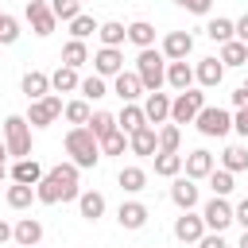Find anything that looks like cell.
<instances>
[{
    "label": "cell",
    "instance_id": "f1b7e54d",
    "mask_svg": "<svg viewBox=\"0 0 248 248\" xmlns=\"http://www.w3.org/2000/svg\"><path fill=\"white\" fill-rule=\"evenodd\" d=\"M128 43L140 46V50L155 46V27H151L147 19H132V23H128Z\"/></svg>",
    "mask_w": 248,
    "mask_h": 248
},
{
    "label": "cell",
    "instance_id": "d6a6232c",
    "mask_svg": "<svg viewBox=\"0 0 248 248\" xmlns=\"http://www.w3.org/2000/svg\"><path fill=\"white\" fill-rule=\"evenodd\" d=\"M81 85V78H78V70H70V66H58L54 74H50V93H74Z\"/></svg>",
    "mask_w": 248,
    "mask_h": 248
},
{
    "label": "cell",
    "instance_id": "5bb4252c",
    "mask_svg": "<svg viewBox=\"0 0 248 248\" xmlns=\"http://www.w3.org/2000/svg\"><path fill=\"white\" fill-rule=\"evenodd\" d=\"M174 186H170V202L186 213V209H194L198 202H202V194H198V182L194 178H186V174H178V178H170Z\"/></svg>",
    "mask_w": 248,
    "mask_h": 248
},
{
    "label": "cell",
    "instance_id": "277c9868",
    "mask_svg": "<svg viewBox=\"0 0 248 248\" xmlns=\"http://www.w3.org/2000/svg\"><path fill=\"white\" fill-rule=\"evenodd\" d=\"M4 143L12 159H31V124L23 116H8L4 120Z\"/></svg>",
    "mask_w": 248,
    "mask_h": 248
},
{
    "label": "cell",
    "instance_id": "74e56055",
    "mask_svg": "<svg viewBox=\"0 0 248 248\" xmlns=\"http://www.w3.org/2000/svg\"><path fill=\"white\" fill-rule=\"evenodd\" d=\"M205 35L217 43V46H225V43H232V19H225V16H213L209 23H205Z\"/></svg>",
    "mask_w": 248,
    "mask_h": 248
},
{
    "label": "cell",
    "instance_id": "bcb514c9",
    "mask_svg": "<svg viewBox=\"0 0 248 248\" xmlns=\"http://www.w3.org/2000/svg\"><path fill=\"white\" fill-rule=\"evenodd\" d=\"M178 8H186V12H194V16H209V8H213V0H174Z\"/></svg>",
    "mask_w": 248,
    "mask_h": 248
},
{
    "label": "cell",
    "instance_id": "7bdbcfd3",
    "mask_svg": "<svg viewBox=\"0 0 248 248\" xmlns=\"http://www.w3.org/2000/svg\"><path fill=\"white\" fill-rule=\"evenodd\" d=\"M50 12H54V19L70 23V19L81 16V0H50Z\"/></svg>",
    "mask_w": 248,
    "mask_h": 248
},
{
    "label": "cell",
    "instance_id": "db71d44e",
    "mask_svg": "<svg viewBox=\"0 0 248 248\" xmlns=\"http://www.w3.org/2000/svg\"><path fill=\"white\" fill-rule=\"evenodd\" d=\"M0 163H8V143L0 140Z\"/></svg>",
    "mask_w": 248,
    "mask_h": 248
},
{
    "label": "cell",
    "instance_id": "484cf974",
    "mask_svg": "<svg viewBox=\"0 0 248 248\" xmlns=\"http://www.w3.org/2000/svg\"><path fill=\"white\" fill-rule=\"evenodd\" d=\"M151 159H155V174L159 178H178L182 174V155L178 151H155Z\"/></svg>",
    "mask_w": 248,
    "mask_h": 248
},
{
    "label": "cell",
    "instance_id": "7402d4cb",
    "mask_svg": "<svg viewBox=\"0 0 248 248\" xmlns=\"http://www.w3.org/2000/svg\"><path fill=\"white\" fill-rule=\"evenodd\" d=\"M43 174H46V170H43L35 159H16L12 170H8V178H12V182H23V186H39Z\"/></svg>",
    "mask_w": 248,
    "mask_h": 248
},
{
    "label": "cell",
    "instance_id": "d4e9b609",
    "mask_svg": "<svg viewBox=\"0 0 248 248\" xmlns=\"http://www.w3.org/2000/svg\"><path fill=\"white\" fill-rule=\"evenodd\" d=\"M221 170H229V174L248 170V147H244V143H229V147L221 151Z\"/></svg>",
    "mask_w": 248,
    "mask_h": 248
},
{
    "label": "cell",
    "instance_id": "f5cc1de1",
    "mask_svg": "<svg viewBox=\"0 0 248 248\" xmlns=\"http://www.w3.org/2000/svg\"><path fill=\"white\" fill-rule=\"evenodd\" d=\"M8 240H12V225L0 217V244H8Z\"/></svg>",
    "mask_w": 248,
    "mask_h": 248
},
{
    "label": "cell",
    "instance_id": "30bf717a",
    "mask_svg": "<svg viewBox=\"0 0 248 248\" xmlns=\"http://www.w3.org/2000/svg\"><path fill=\"white\" fill-rule=\"evenodd\" d=\"M174 236H178L182 244H198V240L205 236V221H202V213H194V209L178 213V217H174Z\"/></svg>",
    "mask_w": 248,
    "mask_h": 248
},
{
    "label": "cell",
    "instance_id": "d6986e66",
    "mask_svg": "<svg viewBox=\"0 0 248 248\" xmlns=\"http://www.w3.org/2000/svg\"><path fill=\"white\" fill-rule=\"evenodd\" d=\"M62 190H66V202H78V194H81V186H78V167L74 163H58V167H50L46 170Z\"/></svg>",
    "mask_w": 248,
    "mask_h": 248
},
{
    "label": "cell",
    "instance_id": "9c48e42d",
    "mask_svg": "<svg viewBox=\"0 0 248 248\" xmlns=\"http://www.w3.org/2000/svg\"><path fill=\"white\" fill-rule=\"evenodd\" d=\"M190 50H194V35H190V31H167V35H163L159 54H163L167 62H182V58H190Z\"/></svg>",
    "mask_w": 248,
    "mask_h": 248
},
{
    "label": "cell",
    "instance_id": "9f6ffc18",
    "mask_svg": "<svg viewBox=\"0 0 248 248\" xmlns=\"http://www.w3.org/2000/svg\"><path fill=\"white\" fill-rule=\"evenodd\" d=\"M4 178H8V167H4V163H0V182H4Z\"/></svg>",
    "mask_w": 248,
    "mask_h": 248
},
{
    "label": "cell",
    "instance_id": "4dcf8cb0",
    "mask_svg": "<svg viewBox=\"0 0 248 248\" xmlns=\"http://www.w3.org/2000/svg\"><path fill=\"white\" fill-rule=\"evenodd\" d=\"M35 202H43V205H58V202H66V190H62L50 174H43L39 186H35Z\"/></svg>",
    "mask_w": 248,
    "mask_h": 248
},
{
    "label": "cell",
    "instance_id": "f907efd6",
    "mask_svg": "<svg viewBox=\"0 0 248 248\" xmlns=\"http://www.w3.org/2000/svg\"><path fill=\"white\" fill-rule=\"evenodd\" d=\"M232 128L248 140V108H236V116H232Z\"/></svg>",
    "mask_w": 248,
    "mask_h": 248
},
{
    "label": "cell",
    "instance_id": "6da1fadb",
    "mask_svg": "<svg viewBox=\"0 0 248 248\" xmlns=\"http://www.w3.org/2000/svg\"><path fill=\"white\" fill-rule=\"evenodd\" d=\"M66 155H70V163L78 170H93L101 163V143L93 140L89 128H70L66 132Z\"/></svg>",
    "mask_w": 248,
    "mask_h": 248
},
{
    "label": "cell",
    "instance_id": "4316f807",
    "mask_svg": "<svg viewBox=\"0 0 248 248\" xmlns=\"http://www.w3.org/2000/svg\"><path fill=\"white\" fill-rule=\"evenodd\" d=\"M116 182H120L124 194H140V190H147V170L143 167H120Z\"/></svg>",
    "mask_w": 248,
    "mask_h": 248
},
{
    "label": "cell",
    "instance_id": "e575fe53",
    "mask_svg": "<svg viewBox=\"0 0 248 248\" xmlns=\"http://www.w3.org/2000/svg\"><path fill=\"white\" fill-rule=\"evenodd\" d=\"M85 128H89V132H93V140L101 143L105 136H112V132H116V116H112V112H105V108H97V112L89 116V124H85Z\"/></svg>",
    "mask_w": 248,
    "mask_h": 248
},
{
    "label": "cell",
    "instance_id": "8d00e7d4",
    "mask_svg": "<svg viewBox=\"0 0 248 248\" xmlns=\"http://www.w3.org/2000/svg\"><path fill=\"white\" fill-rule=\"evenodd\" d=\"M217 62H221L225 70H229V66H248V46L232 39V43H225V46H221V54H217Z\"/></svg>",
    "mask_w": 248,
    "mask_h": 248
},
{
    "label": "cell",
    "instance_id": "52a82bcc",
    "mask_svg": "<svg viewBox=\"0 0 248 248\" xmlns=\"http://www.w3.org/2000/svg\"><path fill=\"white\" fill-rule=\"evenodd\" d=\"M23 16H27L31 31H35L39 39H46V35L58 27V19H54V12H50V0H27V4H23Z\"/></svg>",
    "mask_w": 248,
    "mask_h": 248
},
{
    "label": "cell",
    "instance_id": "f6af8a7d",
    "mask_svg": "<svg viewBox=\"0 0 248 248\" xmlns=\"http://www.w3.org/2000/svg\"><path fill=\"white\" fill-rule=\"evenodd\" d=\"M124 151H128V136H124L120 128H116L112 136L101 140V155H124Z\"/></svg>",
    "mask_w": 248,
    "mask_h": 248
},
{
    "label": "cell",
    "instance_id": "60d3db41",
    "mask_svg": "<svg viewBox=\"0 0 248 248\" xmlns=\"http://www.w3.org/2000/svg\"><path fill=\"white\" fill-rule=\"evenodd\" d=\"M78 93H81V101H101V97H108V85H105V78L89 74V78H81Z\"/></svg>",
    "mask_w": 248,
    "mask_h": 248
},
{
    "label": "cell",
    "instance_id": "f35d334b",
    "mask_svg": "<svg viewBox=\"0 0 248 248\" xmlns=\"http://www.w3.org/2000/svg\"><path fill=\"white\" fill-rule=\"evenodd\" d=\"M155 140H159V151H178V143H182V128L167 120V124L155 128Z\"/></svg>",
    "mask_w": 248,
    "mask_h": 248
},
{
    "label": "cell",
    "instance_id": "7c38bea8",
    "mask_svg": "<svg viewBox=\"0 0 248 248\" xmlns=\"http://www.w3.org/2000/svg\"><path fill=\"white\" fill-rule=\"evenodd\" d=\"M12 240H16L19 248H39V244H43V221H39V217H19V221L12 225Z\"/></svg>",
    "mask_w": 248,
    "mask_h": 248
},
{
    "label": "cell",
    "instance_id": "ffe728a7",
    "mask_svg": "<svg viewBox=\"0 0 248 248\" xmlns=\"http://www.w3.org/2000/svg\"><path fill=\"white\" fill-rule=\"evenodd\" d=\"M167 85L174 89V93H186V89H194V66L182 58V62H167Z\"/></svg>",
    "mask_w": 248,
    "mask_h": 248
},
{
    "label": "cell",
    "instance_id": "ee69618b",
    "mask_svg": "<svg viewBox=\"0 0 248 248\" xmlns=\"http://www.w3.org/2000/svg\"><path fill=\"white\" fill-rule=\"evenodd\" d=\"M16 39H19V19L8 16V12H0V46H12Z\"/></svg>",
    "mask_w": 248,
    "mask_h": 248
},
{
    "label": "cell",
    "instance_id": "44dd1931",
    "mask_svg": "<svg viewBox=\"0 0 248 248\" xmlns=\"http://www.w3.org/2000/svg\"><path fill=\"white\" fill-rule=\"evenodd\" d=\"M19 89H23L27 101H43V97L50 93V74H43V70H27L23 81H19Z\"/></svg>",
    "mask_w": 248,
    "mask_h": 248
},
{
    "label": "cell",
    "instance_id": "ba28073f",
    "mask_svg": "<svg viewBox=\"0 0 248 248\" xmlns=\"http://www.w3.org/2000/svg\"><path fill=\"white\" fill-rule=\"evenodd\" d=\"M202 221H205V232H225L232 225V205L229 198H209L202 205Z\"/></svg>",
    "mask_w": 248,
    "mask_h": 248
},
{
    "label": "cell",
    "instance_id": "8992f818",
    "mask_svg": "<svg viewBox=\"0 0 248 248\" xmlns=\"http://www.w3.org/2000/svg\"><path fill=\"white\" fill-rule=\"evenodd\" d=\"M27 105H31V108H27L23 120H27L31 128H50V124L62 116V97H58V93H46L43 101H27Z\"/></svg>",
    "mask_w": 248,
    "mask_h": 248
},
{
    "label": "cell",
    "instance_id": "680465c9",
    "mask_svg": "<svg viewBox=\"0 0 248 248\" xmlns=\"http://www.w3.org/2000/svg\"><path fill=\"white\" fill-rule=\"evenodd\" d=\"M23 4H27V0H23Z\"/></svg>",
    "mask_w": 248,
    "mask_h": 248
},
{
    "label": "cell",
    "instance_id": "d590c367",
    "mask_svg": "<svg viewBox=\"0 0 248 248\" xmlns=\"http://www.w3.org/2000/svg\"><path fill=\"white\" fill-rule=\"evenodd\" d=\"M89 62V46L85 43H78V39H70L66 46H62V66H70V70H81Z\"/></svg>",
    "mask_w": 248,
    "mask_h": 248
},
{
    "label": "cell",
    "instance_id": "8fae6325",
    "mask_svg": "<svg viewBox=\"0 0 248 248\" xmlns=\"http://www.w3.org/2000/svg\"><path fill=\"white\" fill-rule=\"evenodd\" d=\"M120 70H124V50L120 46H101L93 54V74L97 78H116Z\"/></svg>",
    "mask_w": 248,
    "mask_h": 248
},
{
    "label": "cell",
    "instance_id": "cb8c5ba5",
    "mask_svg": "<svg viewBox=\"0 0 248 248\" xmlns=\"http://www.w3.org/2000/svg\"><path fill=\"white\" fill-rule=\"evenodd\" d=\"M128 147H132V155H155V151H159L155 128H151V124H143L140 132H132V136H128Z\"/></svg>",
    "mask_w": 248,
    "mask_h": 248
},
{
    "label": "cell",
    "instance_id": "7a4b0ae2",
    "mask_svg": "<svg viewBox=\"0 0 248 248\" xmlns=\"http://www.w3.org/2000/svg\"><path fill=\"white\" fill-rule=\"evenodd\" d=\"M136 78H140L143 93H159V89L167 85V58H163L155 46L140 50V54H136Z\"/></svg>",
    "mask_w": 248,
    "mask_h": 248
},
{
    "label": "cell",
    "instance_id": "2e32d148",
    "mask_svg": "<svg viewBox=\"0 0 248 248\" xmlns=\"http://www.w3.org/2000/svg\"><path fill=\"white\" fill-rule=\"evenodd\" d=\"M140 108H143V116H147L151 128H159V124L170 120V97H167V93H147V101H143Z\"/></svg>",
    "mask_w": 248,
    "mask_h": 248
},
{
    "label": "cell",
    "instance_id": "b9f144b4",
    "mask_svg": "<svg viewBox=\"0 0 248 248\" xmlns=\"http://www.w3.org/2000/svg\"><path fill=\"white\" fill-rule=\"evenodd\" d=\"M70 35H74V39H78V43H85V39H89V35H97V19H93V16H85V12H81V16H78V19H70Z\"/></svg>",
    "mask_w": 248,
    "mask_h": 248
},
{
    "label": "cell",
    "instance_id": "ab89813d",
    "mask_svg": "<svg viewBox=\"0 0 248 248\" xmlns=\"http://www.w3.org/2000/svg\"><path fill=\"white\" fill-rule=\"evenodd\" d=\"M205 182H209V190H213V198H229V194L236 190V178H232L229 170H221V167H213V174H209Z\"/></svg>",
    "mask_w": 248,
    "mask_h": 248
},
{
    "label": "cell",
    "instance_id": "f546056e",
    "mask_svg": "<svg viewBox=\"0 0 248 248\" xmlns=\"http://www.w3.org/2000/svg\"><path fill=\"white\" fill-rule=\"evenodd\" d=\"M143 124H147V116H143V108H140V105H124V108H120V116H116V128H120L124 136L140 132Z\"/></svg>",
    "mask_w": 248,
    "mask_h": 248
},
{
    "label": "cell",
    "instance_id": "7dc6e473",
    "mask_svg": "<svg viewBox=\"0 0 248 248\" xmlns=\"http://www.w3.org/2000/svg\"><path fill=\"white\" fill-rule=\"evenodd\" d=\"M232 39H236V43H244V46H248V12H244V16H240V19H232Z\"/></svg>",
    "mask_w": 248,
    "mask_h": 248
},
{
    "label": "cell",
    "instance_id": "c3c4849f",
    "mask_svg": "<svg viewBox=\"0 0 248 248\" xmlns=\"http://www.w3.org/2000/svg\"><path fill=\"white\" fill-rule=\"evenodd\" d=\"M232 221H236V225H240V229H244V232H248V198H244V202H236V205H232Z\"/></svg>",
    "mask_w": 248,
    "mask_h": 248
},
{
    "label": "cell",
    "instance_id": "e0dca14e",
    "mask_svg": "<svg viewBox=\"0 0 248 248\" xmlns=\"http://www.w3.org/2000/svg\"><path fill=\"white\" fill-rule=\"evenodd\" d=\"M147 205L143 202H120V209H116V221H120V229H128V232H136V229H143L147 225Z\"/></svg>",
    "mask_w": 248,
    "mask_h": 248
},
{
    "label": "cell",
    "instance_id": "1f68e13d",
    "mask_svg": "<svg viewBox=\"0 0 248 248\" xmlns=\"http://www.w3.org/2000/svg\"><path fill=\"white\" fill-rule=\"evenodd\" d=\"M4 202H8V209H31V202H35V186L12 182V186L4 190Z\"/></svg>",
    "mask_w": 248,
    "mask_h": 248
},
{
    "label": "cell",
    "instance_id": "11a10c76",
    "mask_svg": "<svg viewBox=\"0 0 248 248\" xmlns=\"http://www.w3.org/2000/svg\"><path fill=\"white\" fill-rule=\"evenodd\" d=\"M236 248H248V232H244V236H240V240H236Z\"/></svg>",
    "mask_w": 248,
    "mask_h": 248
},
{
    "label": "cell",
    "instance_id": "836d02e7",
    "mask_svg": "<svg viewBox=\"0 0 248 248\" xmlns=\"http://www.w3.org/2000/svg\"><path fill=\"white\" fill-rule=\"evenodd\" d=\"M62 116L70 120V128H85L89 116H93V108H89V101L78 97V101H66V105H62Z\"/></svg>",
    "mask_w": 248,
    "mask_h": 248
},
{
    "label": "cell",
    "instance_id": "3957f363",
    "mask_svg": "<svg viewBox=\"0 0 248 248\" xmlns=\"http://www.w3.org/2000/svg\"><path fill=\"white\" fill-rule=\"evenodd\" d=\"M194 124H198L202 136H209V140H225V136L232 132V112H229V108H217V105H205V108L194 116Z\"/></svg>",
    "mask_w": 248,
    "mask_h": 248
},
{
    "label": "cell",
    "instance_id": "681fc988",
    "mask_svg": "<svg viewBox=\"0 0 248 248\" xmlns=\"http://www.w3.org/2000/svg\"><path fill=\"white\" fill-rule=\"evenodd\" d=\"M198 248H229V244H225V232H205L198 240Z\"/></svg>",
    "mask_w": 248,
    "mask_h": 248
},
{
    "label": "cell",
    "instance_id": "ac0fdd59",
    "mask_svg": "<svg viewBox=\"0 0 248 248\" xmlns=\"http://www.w3.org/2000/svg\"><path fill=\"white\" fill-rule=\"evenodd\" d=\"M194 81H198L202 89H217V85L225 81V66H221L217 58H202V62L194 66Z\"/></svg>",
    "mask_w": 248,
    "mask_h": 248
},
{
    "label": "cell",
    "instance_id": "4fadbf2b",
    "mask_svg": "<svg viewBox=\"0 0 248 248\" xmlns=\"http://www.w3.org/2000/svg\"><path fill=\"white\" fill-rule=\"evenodd\" d=\"M213 167H217V159L205 151V147H198V151H190V155H182V170H186V178H209L213 174Z\"/></svg>",
    "mask_w": 248,
    "mask_h": 248
},
{
    "label": "cell",
    "instance_id": "816d5d0a",
    "mask_svg": "<svg viewBox=\"0 0 248 248\" xmlns=\"http://www.w3.org/2000/svg\"><path fill=\"white\" fill-rule=\"evenodd\" d=\"M232 108H248V89H244V85L232 89Z\"/></svg>",
    "mask_w": 248,
    "mask_h": 248
},
{
    "label": "cell",
    "instance_id": "9a60e30c",
    "mask_svg": "<svg viewBox=\"0 0 248 248\" xmlns=\"http://www.w3.org/2000/svg\"><path fill=\"white\" fill-rule=\"evenodd\" d=\"M112 93L124 101V105H136L140 97H143V85H140V78H136V70H120L116 78H112Z\"/></svg>",
    "mask_w": 248,
    "mask_h": 248
},
{
    "label": "cell",
    "instance_id": "6f0895ef",
    "mask_svg": "<svg viewBox=\"0 0 248 248\" xmlns=\"http://www.w3.org/2000/svg\"><path fill=\"white\" fill-rule=\"evenodd\" d=\"M244 89H248V81H244Z\"/></svg>",
    "mask_w": 248,
    "mask_h": 248
},
{
    "label": "cell",
    "instance_id": "5b68a950",
    "mask_svg": "<svg viewBox=\"0 0 248 248\" xmlns=\"http://www.w3.org/2000/svg\"><path fill=\"white\" fill-rule=\"evenodd\" d=\"M205 108V93L202 89H186L170 101V124H194V116Z\"/></svg>",
    "mask_w": 248,
    "mask_h": 248
},
{
    "label": "cell",
    "instance_id": "603a6c76",
    "mask_svg": "<svg viewBox=\"0 0 248 248\" xmlns=\"http://www.w3.org/2000/svg\"><path fill=\"white\" fill-rule=\"evenodd\" d=\"M78 213L85 221H101L105 217V194L101 190H81L78 194Z\"/></svg>",
    "mask_w": 248,
    "mask_h": 248
},
{
    "label": "cell",
    "instance_id": "83f0119b",
    "mask_svg": "<svg viewBox=\"0 0 248 248\" xmlns=\"http://www.w3.org/2000/svg\"><path fill=\"white\" fill-rule=\"evenodd\" d=\"M97 39H101V46H120L128 39V27L120 19H105V23H97Z\"/></svg>",
    "mask_w": 248,
    "mask_h": 248
}]
</instances>
